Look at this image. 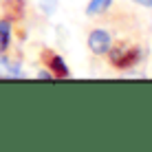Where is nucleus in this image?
I'll use <instances>...</instances> for the list:
<instances>
[{"mask_svg": "<svg viewBox=\"0 0 152 152\" xmlns=\"http://www.w3.org/2000/svg\"><path fill=\"white\" fill-rule=\"evenodd\" d=\"M88 46H91V51L97 53V55L106 53V51L110 49V35H108L106 31H102V29L93 31V33L88 35Z\"/></svg>", "mask_w": 152, "mask_h": 152, "instance_id": "obj_2", "label": "nucleus"}, {"mask_svg": "<svg viewBox=\"0 0 152 152\" xmlns=\"http://www.w3.org/2000/svg\"><path fill=\"white\" fill-rule=\"evenodd\" d=\"M40 4H42V9H44L46 13H53V11H55L57 0H40Z\"/></svg>", "mask_w": 152, "mask_h": 152, "instance_id": "obj_7", "label": "nucleus"}, {"mask_svg": "<svg viewBox=\"0 0 152 152\" xmlns=\"http://www.w3.org/2000/svg\"><path fill=\"white\" fill-rule=\"evenodd\" d=\"M49 66L53 69V73H55L57 77H66V75H69V69H66L64 60H62L60 55H55V53L49 55Z\"/></svg>", "mask_w": 152, "mask_h": 152, "instance_id": "obj_4", "label": "nucleus"}, {"mask_svg": "<svg viewBox=\"0 0 152 152\" xmlns=\"http://www.w3.org/2000/svg\"><path fill=\"white\" fill-rule=\"evenodd\" d=\"M9 38H11V24L7 20H0V51L9 46Z\"/></svg>", "mask_w": 152, "mask_h": 152, "instance_id": "obj_5", "label": "nucleus"}, {"mask_svg": "<svg viewBox=\"0 0 152 152\" xmlns=\"http://www.w3.org/2000/svg\"><path fill=\"white\" fill-rule=\"evenodd\" d=\"M113 0H93L91 4H88V15H95V13H102L108 9V4H110Z\"/></svg>", "mask_w": 152, "mask_h": 152, "instance_id": "obj_6", "label": "nucleus"}, {"mask_svg": "<svg viewBox=\"0 0 152 152\" xmlns=\"http://www.w3.org/2000/svg\"><path fill=\"white\" fill-rule=\"evenodd\" d=\"M137 4H143V7H152V0H134Z\"/></svg>", "mask_w": 152, "mask_h": 152, "instance_id": "obj_8", "label": "nucleus"}, {"mask_svg": "<svg viewBox=\"0 0 152 152\" xmlns=\"http://www.w3.org/2000/svg\"><path fill=\"white\" fill-rule=\"evenodd\" d=\"M137 60H139V49H134V46L119 44L110 51V62L117 69H128V66L137 64Z\"/></svg>", "mask_w": 152, "mask_h": 152, "instance_id": "obj_1", "label": "nucleus"}, {"mask_svg": "<svg viewBox=\"0 0 152 152\" xmlns=\"http://www.w3.org/2000/svg\"><path fill=\"white\" fill-rule=\"evenodd\" d=\"M0 77H20V66L0 55Z\"/></svg>", "mask_w": 152, "mask_h": 152, "instance_id": "obj_3", "label": "nucleus"}]
</instances>
